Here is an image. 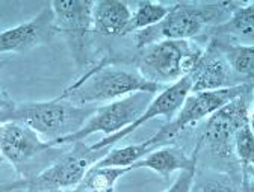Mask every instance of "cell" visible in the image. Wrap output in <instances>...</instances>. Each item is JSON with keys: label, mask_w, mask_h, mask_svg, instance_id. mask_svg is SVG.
<instances>
[{"label": "cell", "mask_w": 254, "mask_h": 192, "mask_svg": "<svg viewBox=\"0 0 254 192\" xmlns=\"http://www.w3.org/2000/svg\"><path fill=\"white\" fill-rule=\"evenodd\" d=\"M124 64H127V59L121 56L102 58L67 89H64L58 99L77 106H97L99 103H111L135 92L156 95L164 89L145 80L136 68L123 67Z\"/></svg>", "instance_id": "cell-1"}, {"label": "cell", "mask_w": 254, "mask_h": 192, "mask_svg": "<svg viewBox=\"0 0 254 192\" xmlns=\"http://www.w3.org/2000/svg\"><path fill=\"white\" fill-rule=\"evenodd\" d=\"M250 121H253V88L206 120L204 129L195 142L198 148L197 161L206 157L207 170L222 171L242 179L233 154V138L241 127Z\"/></svg>", "instance_id": "cell-2"}, {"label": "cell", "mask_w": 254, "mask_h": 192, "mask_svg": "<svg viewBox=\"0 0 254 192\" xmlns=\"http://www.w3.org/2000/svg\"><path fill=\"white\" fill-rule=\"evenodd\" d=\"M241 2H177L167 17L153 27L132 34L136 49L162 40H194L222 23Z\"/></svg>", "instance_id": "cell-3"}, {"label": "cell", "mask_w": 254, "mask_h": 192, "mask_svg": "<svg viewBox=\"0 0 254 192\" xmlns=\"http://www.w3.org/2000/svg\"><path fill=\"white\" fill-rule=\"evenodd\" d=\"M99 106H77L67 100L14 103L0 109V124L20 123L34 130L41 139L53 144L80 130Z\"/></svg>", "instance_id": "cell-4"}, {"label": "cell", "mask_w": 254, "mask_h": 192, "mask_svg": "<svg viewBox=\"0 0 254 192\" xmlns=\"http://www.w3.org/2000/svg\"><path fill=\"white\" fill-rule=\"evenodd\" d=\"M203 50L194 40H162L139 49L130 62L145 80L167 88L189 76Z\"/></svg>", "instance_id": "cell-5"}, {"label": "cell", "mask_w": 254, "mask_h": 192, "mask_svg": "<svg viewBox=\"0 0 254 192\" xmlns=\"http://www.w3.org/2000/svg\"><path fill=\"white\" fill-rule=\"evenodd\" d=\"M70 147L71 148L68 151L59 154V157L34 177L0 185V192H58L73 189L83 180L89 168L109 150H91L89 145L83 144V141L74 142Z\"/></svg>", "instance_id": "cell-6"}, {"label": "cell", "mask_w": 254, "mask_h": 192, "mask_svg": "<svg viewBox=\"0 0 254 192\" xmlns=\"http://www.w3.org/2000/svg\"><path fill=\"white\" fill-rule=\"evenodd\" d=\"M58 35L65 38L76 67L86 71L91 64L92 5L88 0H55L49 3Z\"/></svg>", "instance_id": "cell-7"}, {"label": "cell", "mask_w": 254, "mask_h": 192, "mask_svg": "<svg viewBox=\"0 0 254 192\" xmlns=\"http://www.w3.org/2000/svg\"><path fill=\"white\" fill-rule=\"evenodd\" d=\"M153 97L154 95L150 92H135L127 95V97L99 106L95 109V112L88 118V121L83 124L80 130L50 145L52 147L71 145L74 142H82L83 139H86L94 133H103L105 136H109L117 132H121L139 118V115L145 111V108L148 106Z\"/></svg>", "instance_id": "cell-8"}, {"label": "cell", "mask_w": 254, "mask_h": 192, "mask_svg": "<svg viewBox=\"0 0 254 192\" xmlns=\"http://www.w3.org/2000/svg\"><path fill=\"white\" fill-rule=\"evenodd\" d=\"M251 88L253 83H244L224 89L189 92L177 114L170 121H167V124H164L156 133L161 136L165 144H173L183 132L192 129L198 123L207 120L218 109Z\"/></svg>", "instance_id": "cell-9"}, {"label": "cell", "mask_w": 254, "mask_h": 192, "mask_svg": "<svg viewBox=\"0 0 254 192\" xmlns=\"http://www.w3.org/2000/svg\"><path fill=\"white\" fill-rule=\"evenodd\" d=\"M50 142L41 139L34 130L20 123L2 124L0 136V157L14 167L20 179H27L30 165H34L38 157L53 151Z\"/></svg>", "instance_id": "cell-10"}, {"label": "cell", "mask_w": 254, "mask_h": 192, "mask_svg": "<svg viewBox=\"0 0 254 192\" xmlns=\"http://www.w3.org/2000/svg\"><path fill=\"white\" fill-rule=\"evenodd\" d=\"M189 92H190V79H189V76H185L179 82L164 88L161 92H157L151 99V102L148 103V106L145 108V111L139 115V118L136 121H133L129 127H126V129L121 132H117L114 135L102 138L99 142L89 145V148L95 150V151L108 150L112 145H115L117 142L127 138L130 133H133L138 127H141L142 124H145L157 117H164V118H167V121H170L177 114V111L180 109L182 103L185 102Z\"/></svg>", "instance_id": "cell-11"}, {"label": "cell", "mask_w": 254, "mask_h": 192, "mask_svg": "<svg viewBox=\"0 0 254 192\" xmlns=\"http://www.w3.org/2000/svg\"><path fill=\"white\" fill-rule=\"evenodd\" d=\"M56 35L53 12L47 3L34 18L0 30V55L26 53L52 43Z\"/></svg>", "instance_id": "cell-12"}, {"label": "cell", "mask_w": 254, "mask_h": 192, "mask_svg": "<svg viewBox=\"0 0 254 192\" xmlns=\"http://www.w3.org/2000/svg\"><path fill=\"white\" fill-rule=\"evenodd\" d=\"M189 79L190 92L224 89L247 83L232 71L224 56L210 41H206L203 55L195 64L194 70L189 73Z\"/></svg>", "instance_id": "cell-13"}, {"label": "cell", "mask_w": 254, "mask_h": 192, "mask_svg": "<svg viewBox=\"0 0 254 192\" xmlns=\"http://www.w3.org/2000/svg\"><path fill=\"white\" fill-rule=\"evenodd\" d=\"M197 154H198L197 145L194 147L192 153L188 154L185 148H182L176 144H170V145H164V147H159V148L153 150L151 153L144 156L141 161L133 164L132 168H133V171L147 168V170L156 173L157 176L168 179L171 174H174L177 171L182 173V171L197 167Z\"/></svg>", "instance_id": "cell-14"}, {"label": "cell", "mask_w": 254, "mask_h": 192, "mask_svg": "<svg viewBox=\"0 0 254 192\" xmlns=\"http://www.w3.org/2000/svg\"><path fill=\"white\" fill-rule=\"evenodd\" d=\"M132 8L118 0H100L92 5V34L105 38L129 35Z\"/></svg>", "instance_id": "cell-15"}, {"label": "cell", "mask_w": 254, "mask_h": 192, "mask_svg": "<svg viewBox=\"0 0 254 192\" xmlns=\"http://www.w3.org/2000/svg\"><path fill=\"white\" fill-rule=\"evenodd\" d=\"M204 35L207 40L254 46V2H241L227 20L210 27Z\"/></svg>", "instance_id": "cell-16"}, {"label": "cell", "mask_w": 254, "mask_h": 192, "mask_svg": "<svg viewBox=\"0 0 254 192\" xmlns=\"http://www.w3.org/2000/svg\"><path fill=\"white\" fill-rule=\"evenodd\" d=\"M210 41L227 61L232 71L244 82L251 83L254 79V46L235 44L221 40L209 38Z\"/></svg>", "instance_id": "cell-17"}, {"label": "cell", "mask_w": 254, "mask_h": 192, "mask_svg": "<svg viewBox=\"0 0 254 192\" xmlns=\"http://www.w3.org/2000/svg\"><path fill=\"white\" fill-rule=\"evenodd\" d=\"M159 147H164V145L153 135L139 144H130V145H124V147L109 148L108 153L102 159H99L92 167L127 168V167H132L133 164H136L138 161H141L144 156H147L148 153H151L153 150H156Z\"/></svg>", "instance_id": "cell-18"}, {"label": "cell", "mask_w": 254, "mask_h": 192, "mask_svg": "<svg viewBox=\"0 0 254 192\" xmlns=\"http://www.w3.org/2000/svg\"><path fill=\"white\" fill-rule=\"evenodd\" d=\"M189 192H242V179L222 171H198L197 168Z\"/></svg>", "instance_id": "cell-19"}, {"label": "cell", "mask_w": 254, "mask_h": 192, "mask_svg": "<svg viewBox=\"0 0 254 192\" xmlns=\"http://www.w3.org/2000/svg\"><path fill=\"white\" fill-rule=\"evenodd\" d=\"M233 154L239 165L242 182H253L254 168V135L253 121L244 124L235 133L233 138Z\"/></svg>", "instance_id": "cell-20"}, {"label": "cell", "mask_w": 254, "mask_h": 192, "mask_svg": "<svg viewBox=\"0 0 254 192\" xmlns=\"http://www.w3.org/2000/svg\"><path fill=\"white\" fill-rule=\"evenodd\" d=\"M171 5L173 3H162V2H138L132 9L129 35L159 24L170 12Z\"/></svg>", "instance_id": "cell-21"}, {"label": "cell", "mask_w": 254, "mask_h": 192, "mask_svg": "<svg viewBox=\"0 0 254 192\" xmlns=\"http://www.w3.org/2000/svg\"><path fill=\"white\" fill-rule=\"evenodd\" d=\"M195 173H197V167L190 168V170H186V171H182L177 176V179L174 180V183L167 191H164V192H189L190 186H192Z\"/></svg>", "instance_id": "cell-22"}, {"label": "cell", "mask_w": 254, "mask_h": 192, "mask_svg": "<svg viewBox=\"0 0 254 192\" xmlns=\"http://www.w3.org/2000/svg\"><path fill=\"white\" fill-rule=\"evenodd\" d=\"M14 102L9 99V95L2 89V86H0V109H5V108H9L12 106Z\"/></svg>", "instance_id": "cell-23"}, {"label": "cell", "mask_w": 254, "mask_h": 192, "mask_svg": "<svg viewBox=\"0 0 254 192\" xmlns=\"http://www.w3.org/2000/svg\"><path fill=\"white\" fill-rule=\"evenodd\" d=\"M58 192H77V191H76V188H73V189H67V191H58Z\"/></svg>", "instance_id": "cell-24"}, {"label": "cell", "mask_w": 254, "mask_h": 192, "mask_svg": "<svg viewBox=\"0 0 254 192\" xmlns=\"http://www.w3.org/2000/svg\"><path fill=\"white\" fill-rule=\"evenodd\" d=\"M0 136H2V124H0ZM0 161H2V157H0Z\"/></svg>", "instance_id": "cell-25"}]
</instances>
